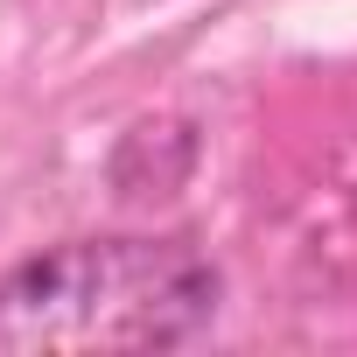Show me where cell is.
Masks as SVG:
<instances>
[{
    "mask_svg": "<svg viewBox=\"0 0 357 357\" xmlns=\"http://www.w3.org/2000/svg\"><path fill=\"white\" fill-rule=\"evenodd\" d=\"M218 315V266L190 238H70L0 280V357L175 350Z\"/></svg>",
    "mask_w": 357,
    "mask_h": 357,
    "instance_id": "1",
    "label": "cell"
}]
</instances>
